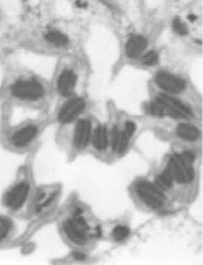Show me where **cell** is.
Instances as JSON below:
<instances>
[{
  "mask_svg": "<svg viewBox=\"0 0 203 265\" xmlns=\"http://www.w3.org/2000/svg\"><path fill=\"white\" fill-rule=\"evenodd\" d=\"M195 155L190 151H186L181 154L175 153L172 156L167 169L171 174L173 181L182 184L193 181L195 172L192 164Z\"/></svg>",
  "mask_w": 203,
  "mask_h": 265,
  "instance_id": "obj_1",
  "label": "cell"
},
{
  "mask_svg": "<svg viewBox=\"0 0 203 265\" xmlns=\"http://www.w3.org/2000/svg\"><path fill=\"white\" fill-rule=\"evenodd\" d=\"M63 230L72 242L80 245L87 242L90 226L86 222V219L82 217L81 209H77L75 211L73 217L63 224Z\"/></svg>",
  "mask_w": 203,
  "mask_h": 265,
  "instance_id": "obj_2",
  "label": "cell"
},
{
  "mask_svg": "<svg viewBox=\"0 0 203 265\" xmlns=\"http://www.w3.org/2000/svg\"><path fill=\"white\" fill-rule=\"evenodd\" d=\"M12 95L23 100H37L44 95L42 84L35 80H23L11 86Z\"/></svg>",
  "mask_w": 203,
  "mask_h": 265,
  "instance_id": "obj_3",
  "label": "cell"
},
{
  "mask_svg": "<svg viewBox=\"0 0 203 265\" xmlns=\"http://www.w3.org/2000/svg\"><path fill=\"white\" fill-rule=\"evenodd\" d=\"M136 191L141 201L154 209L160 207L165 201L163 191L147 181L139 182L136 186Z\"/></svg>",
  "mask_w": 203,
  "mask_h": 265,
  "instance_id": "obj_4",
  "label": "cell"
},
{
  "mask_svg": "<svg viewBox=\"0 0 203 265\" xmlns=\"http://www.w3.org/2000/svg\"><path fill=\"white\" fill-rule=\"evenodd\" d=\"M86 108V102L82 98L76 97L66 102L58 113V120L62 124L73 122Z\"/></svg>",
  "mask_w": 203,
  "mask_h": 265,
  "instance_id": "obj_5",
  "label": "cell"
},
{
  "mask_svg": "<svg viewBox=\"0 0 203 265\" xmlns=\"http://www.w3.org/2000/svg\"><path fill=\"white\" fill-rule=\"evenodd\" d=\"M29 185L27 182H21L13 187L5 196V205L12 210H19L25 203L29 193Z\"/></svg>",
  "mask_w": 203,
  "mask_h": 265,
  "instance_id": "obj_6",
  "label": "cell"
},
{
  "mask_svg": "<svg viewBox=\"0 0 203 265\" xmlns=\"http://www.w3.org/2000/svg\"><path fill=\"white\" fill-rule=\"evenodd\" d=\"M155 81L161 89L172 94L181 93L186 87L182 79L168 72H160L155 77Z\"/></svg>",
  "mask_w": 203,
  "mask_h": 265,
  "instance_id": "obj_7",
  "label": "cell"
},
{
  "mask_svg": "<svg viewBox=\"0 0 203 265\" xmlns=\"http://www.w3.org/2000/svg\"><path fill=\"white\" fill-rule=\"evenodd\" d=\"M164 105L166 116L175 118H185L191 115L189 109L178 99L167 95H160L158 97Z\"/></svg>",
  "mask_w": 203,
  "mask_h": 265,
  "instance_id": "obj_8",
  "label": "cell"
},
{
  "mask_svg": "<svg viewBox=\"0 0 203 265\" xmlns=\"http://www.w3.org/2000/svg\"><path fill=\"white\" fill-rule=\"evenodd\" d=\"M91 136V124L90 120H79L75 128L74 143L76 148L84 149L87 146Z\"/></svg>",
  "mask_w": 203,
  "mask_h": 265,
  "instance_id": "obj_9",
  "label": "cell"
},
{
  "mask_svg": "<svg viewBox=\"0 0 203 265\" xmlns=\"http://www.w3.org/2000/svg\"><path fill=\"white\" fill-rule=\"evenodd\" d=\"M77 82V76L71 70L62 72L58 80V91L63 96L68 97L72 95Z\"/></svg>",
  "mask_w": 203,
  "mask_h": 265,
  "instance_id": "obj_10",
  "label": "cell"
},
{
  "mask_svg": "<svg viewBox=\"0 0 203 265\" xmlns=\"http://www.w3.org/2000/svg\"><path fill=\"white\" fill-rule=\"evenodd\" d=\"M37 134V128L33 125H28L19 129L12 136V143L19 148L25 147L33 140Z\"/></svg>",
  "mask_w": 203,
  "mask_h": 265,
  "instance_id": "obj_11",
  "label": "cell"
},
{
  "mask_svg": "<svg viewBox=\"0 0 203 265\" xmlns=\"http://www.w3.org/2000/svg\"><path fill=\"white\" fill-rule=\"evenodd\" d=\"M147 41L144 37L139 35L132 36L128 40L126 46H125V52L128 58H139V56L143 52L147 46Z\"/></svg>",
  "mask_w": 203,
  "mask_h": 265,
  "instance_id": "obj_12",
  "label": "cell"
},
{
  "mask_svg": "<svg viewBox=\"0 0 203 265\" xmlns=\"http://www.w3.org/2000/svg\"><path fill=\"white\" fill-rule=\"evenodd\" d=\"M131 137V135H129L125 130L120 132L117 129H114L112 134L113 149L119 153L125 152V150L127 149Z\"/></svg>",
  "mask_w": 203,
  "mask_h": 265,
  "instance_id": "obj_13",
  "label": "cell"
},
{
  "mask_svg": "<svg viewBox=\"0 0 203 265\" xmlns=\"http://www.w3.org/2000/svg\"><path fill=\"white\" fill-rule=\"evenodd\" d=\"M177 134L179 138L188 142L197 140L200 136V132L193 125L189 124H181L177 129Z\"/></svg>",
  "mask_w": 203,
  "mask_h": 265,
  "instance_id": "obj_14",
  "label": "cell"
},
{
  "mask_svg": "<svg viewBox=\"0 0 203 265\" xmlns=\"http://www.w3.org/2000/svg\"><path fill=\"white\" fill-rule=\"evenodd\" d=\"M93 145L99 151H103L108 146V132L104 126H98L92 137Z\"/></svg>",
  "mask_w": 203,
  "mask_h": 265,
  "instance_id": "obj_15",
  "label": "cell"
},
{
  "mask_svg": "<svg viewBox=\"0 0 203 265\" xmlns=\"http://www.w3.org/2000/svg\"><path fill=\"white\" fill-rule=\"evenodd\" d=\"M45 37L50 43L54 44L55 46H64L68 43V37L63 34V32L58 31H49L46 32Z\"/></svg>",
  "mask_w": 203,
  "mask_h": 265,
  "instance_id": "obj_16",
  "label": "cell"
},
{
  "mask_svg": "<svg viewBox=\"0 0 203 265\" xmlns=\"http://www.w3.org/2000/svg\"><path fill=\"white\" fill-rule=\"evenodd\" d=\"M173 179L172 178L171 174L169 173V170L166 169L156 179V186L162 191H164V190L170 188L173 185Z\"/></svg>",
  "mask_w": 203,
  "mask_h": 265,
  "instance_id": "obj_17",
  "label": "cell"
},
{
  "mask_svg": "<svg viewBox=\"0 0 203 265\" xmlns=\"http://www.w3.org/2000/svg\"><path fill=\"white\" fill-rule=\"evenodd\" d=\"M147 111L152 116H158V117L166 116L165 109L158 98L155 99V101L151 102L147 105Z\"/></svg>",
  "mask_w": 203,
  "mask_h": 265,
  "instance_id": "obj_18",
  "label": "cell"
},
{
  "mask_svg": "<svg viewBox=\"0 0 203 265\" xmlns=\"http://www.w3.org/2000/svg\"><path fill=\"white\" fill-rule=\"evenodd\" d=\"M13 223L8 217H0V241L5 240L11 231Z\"/></svg>",
  "mask_w": 203,
  "mask_h": 265,
  "instance_id": "obj_19",
  "label": "cell"
},
{
  "mask_svg": "<svg viewBox=\"0 0 203 265\" xmlns=\"http://www.w3.org/2000/svg\"><path fill=\"white\" fill-rule=\"evenodd\" d=\"M130 231L127 226H117L113 230V237L118 242H121L123 240H126L129 236Z\"/></svg>",
  "mask_w": 203,
  "mask_h": 265,
  "instance_id": "obj_20",
  "label": "cell"
},
{
  "mask_svg": "<svg viewBox=\"0 0 203 265\" xmlns=\"http://www.w3.org/2000/svg\"><path fill=\"white\" fill-rule=\"evenodd\" d=\"M142 62L145 66H155L159 63V54L155 51H148L143 55Z\"/></svg>",
  "mask_w": 203,
  "mask_h": 265,
  "instance_id": "obj_21",
  "label": "cell"
},
{
  "mask_svg": "<svg viewBox=\"0 0 203 265\" xmlns=\"http://www.w3.org/2000/svg\"><path fill=\"white\" fill-rule=\"evenodd\" d=\"M173 28L178 34L185 36L188 34V29L184 23L181 21V19H175L173 21Z\"/></svg>",
  "mask_w": 203,
  "mask_h": 265,
  "instance_id": "obj_22",
  "label": "cell"
},
{
  "mask_svg": "<svg viewBox=\"0 0 203 265\" xmlns=\"http://www.w3.org/2000/svg\"><path fill=\"white\" fill-rule=\"evenodd\" d=\"M135 129H136V125L134 122L128 121V122L125 123V130L127 132L129 135L132 136L134 134V132H135Z\"/></svg>",
  "mask_w": 203,
  "mask_h": 265,
  "instance_id": "obj_23",
  "label": "cell"
},
{
  "mask_svg": "<svg viewBox=\"0 0 203 265\" xmlns=\"http://www.w3.org/2000/svg\"><path fill=\"white\" fill-rule=\"evenodd\" d=\"M73 256H74V258H76V260H83V259L86 258V255L83 253H81V252H74Z\"/></svg>",
  "mask_w": 203,
  "mask_h": 265,
  "instance_id": "obj_24",
  "label": "cell"
},
{
  "mask_svg": "<svg viewBox=\"0 0 203 265\" xmlns=\"http://www.w3.org/2000/svg\"><path fill=\"white\" fill-rule=\"evenodd\" d=\"M95 236H96L97 238L102 237V226H97L96 227H95Z\"/></svg>",
  "mask_w": 203,
  "mask_h": 265,
  "instance_id": "obj_25",
  "label": "cell"
},
{
  "mask_svg": "<svg viewBox=\"0 0 203 265\" xmlns=\"http://www.w3.org/2000/svg\"><path fill=\"white\" fill-rule=\"evenodd\" d=\"M188 19H189L190 21H195L196 19V17L193 14H191V15L188 16Z\"/></svg>",
  "mask_w": 203,
  "mask_h": 265,
  "instance_id": "obj_26",
  "label": "cell"
}]
</instances>
